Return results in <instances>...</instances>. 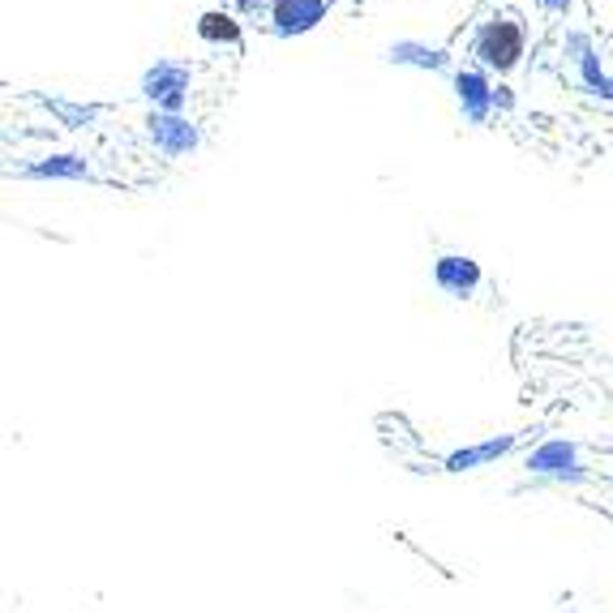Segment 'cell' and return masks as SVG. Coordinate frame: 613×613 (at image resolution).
I'll return each instance as SVG.
<instances>
[{"label": "cell", "instance_id": "obj_1", "mask_svg": "<svg viewBox=\"0 0 613 613\" xmlns=\"http://www.w3.org/2000/svg\"><path fill=\"white\" fill-rule=\"evenodd\" d=\"M481 56H485L489 65H511V61L520 56V30H515L511 22L489 26L485 39H481Z\"/></svg>", "mask_w": 613, "mask_h": 613}, {"label": "cell", "instance_id": "obj_2", "mask_svg": "<svg viewBox=\"0 0 613 613\" xmlns=\"http://www.w3.org/2000/svg\"><path fill=\"white\" fill-rule=\"evenodd\" d=\"M575 459H579V450L571 442H545L540 450L527 455V468L532 472H549V476H566L575 468Z\"/></svg>", "mask_w": 613, "mask_h": 613}, {"label": "cell", "instance_id": "obj_3", "mask_svg": "<svg viewBox=\"0 0 613 613\" xmlns=\"http://www.w3.org/2000/svg\"><path fill=\"white\" fill-rule=\"evenodd\" d=\"M515 446V438L507 434V438H494V442H481V446H468V450H455L450 459H446V468L450 472H468V468H481V463H489V459H498V455H507Z\"/></svg>", "mask_w": 613, "mask_h": 613}]
</instances>
